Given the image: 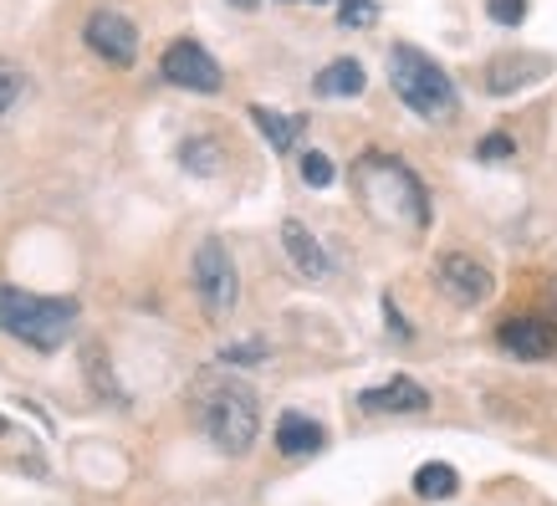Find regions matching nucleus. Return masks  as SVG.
<instances>
[{
  "label": "nucleus",
  "mask_w": 557,
  "mask_h": 506,
  "mask_svg": "<svg viewBox=\"0 0 557 506\" xmlns=\"http://www.w3.org/2000/svg\"><path fill=\"white\" fill-rule=\"evenodd\" d=\"M189 415L205 430V440L225 456H246L256 445V430H261L256 388L231 379V373H200L189 388Z\"/></svg>",
  "instance_id": "f257e3e1"
},
{
  "label": "nucleus",
  "mask_w": 557,
  "mask_h": 506,
  "mask_svg": "<svg viewBox=\"0 0 557 506\" xmlns=\"http://www.w3.org/2000/svg\"><path fill=\"white\" fill-rule=\"evenodd\" d=\"M354 185H358L363 210L379 225H388V231H424L430 225V195H424V185L399 159L369 149L354 164Z\"/></svg>",
  "instance_id": "f03ea898"
},
{
  "label": "nucleus",
  "mask_w": 557,
  "mask_h": 506,
  "mask_svg": "<svg viewBox=\"0 0 557 506\" xmlns=\"http://www.w3.org/2000/svg\"><path fill=\"white\" fill-rule=\"evenodd\" d=\"M77 328V303L72 297H36V292L0 287V333L21 337L26 348H62Z\"/></svg>",
  "instance_id": "7ed1b4c3"
},
{
  "label": "nucleus",
  "mask_w": 557,
  "mask_h": 506,
  "mask_svg": "<svg viewBox=\"0 0 557 506\" xmlns=\"http://www.w3.org/2000/svg\"><path fill=\"white\" fill-rule=\"evenodd\" d=\"M388 83H394V92H399L420 119H450V113H456V87H450L445 67H440L430 51L399 41V47L388 51Z\"/></svg>",
  "instance_id": "20e7f679"
},
{
  "label": "nucleus",
  "mask_w": 557,
  "mask_h": 506,
  "mask_svg": "<svg viewBox=\"0 0 557 506\" xmlns=\"http://www.w3.org/2000/svg\"><path fill=\"white\" fill-rule=\"evenodd\" d=\"M195 292H200L210 318H225L236 307V292H240L236 261H231V251L220 240H200V251H195Z\"/></svg>",
  "instance_id": "39448f33"
},
{
  "label": "nucleus",
  "mask_w": 557,
  "mask_h": 506,
  "mask_svg": "<svg viewBox=\"0 0 557 506\" xmlns=\"http://www.w3.org/2000/svg\"><path fill=\"white\" fill-rule=\"evenodd\" d=\"M159 67H164V77H170L174 87H189V92H220V83H225V77H220V62L200 41H174Z\"/></svg>",
  "instance_id": "423d86ee"
},
{
  "label": "nucleus",
  "mask_w": 557,
  "mask_h": 506,
  "mask_svg": "<svg viewBox=\"0 0 557 506\" xmlns=\"http://www.w3.org/2000/svg\"><path fill=\"white\" fill-rule=\"evenodd\" d=\"M87 47L98 51L102 62H113V67H128L138 57V32L134 21L119 16V11H98V16H87Z\"/></svg>",
  "instance_id": "0eeeda50"
},
{
  "label": "nucleus",
  "mask_w": 557,
  "mask_h": 506,
  "mask_svg": "<svg viewBox=\"0 0 557 506\" xmlns=\"http://www.w3.org/2000/svg\"><path fill=\"white\" fill-rule=\"evenodd\" d=\"M440 292L456 297L460 307H481L491 297V271L481 261H471L466 251L440 256Z\"/></svg>",
  "instance_id": "6e6552de"
},
{
  "label": "nucleus",
  "mask_w": 557,
  "mask_h": 506,
  "mask_svg": "<svg viewBox=\"0 0 557 506\" xmlns=\"http://www.w3.org/2000/svg\"><path fill=\"white\" fill-rule=\"evenodd\" d=\"M496 343H502L507 354L527 358V363H542V358L557 354V322H547V318H511V322H502Z\"/></svg>",
  "instance_id": "1a4fd4ad"
},
{
  "label": "nucleus",
  "mask_w": 557,
  "mask_h": 506,
  "mask_svg": "<svg viewBox=\"0 0 557 506\" xmlns=\"http://www.w3.org/2000/svg\"><path fill=\"white\" fill-rule=\"evenodd\" d=\"M424 405H430V394L414 379H388V384L358 394V409H369V415H414Z\"/></svg>",
  "instance_id": "9d476101"
},
{
  "label": "nucleus",
  "mask_w": 557,
  "mask_h": 506,
  "mask_svg": "<svg viewBox=\"0 0 557 506\" xmlns=\"http://www.w3.org/2000/svg\"><path fill=\"white\" fill-rule=\"evenodd\" d=\"M282 246H287L292 267L302 271L307 282H322V276L333 271V261H327V251H322V246H318V236L307 231L302 220H287V225H282Z\"/></svg>",
  "instance_id": "9b49d317"
},
{
  "label": "nucleus",
  "mask_w": 557,
  "mask_h": 506,
  "mask_svg": "<svg viewBox=\"0 0 557 506\" xmlns=\"http://www.w3.org/2000/svg\"><path fill=\"white\" fill-rule=\"evenodd\" d=\"M276 451H282V456H312V451H322V424L297 415V409H287V415L276 420Z\"/></svg>",
  "instance_id": "f8f14e48"
},
{
  "label": "nucleus",
  "mask_w": 557,
  "mask_h": 506,
  "mask_svg": "<svg viewBox=\"0 0 557 506\" xmlns=\"http://www.w3.org/2000/svg\"><path fill=\"white\" fill-rule=\"evenodd\" d=\"M318 98H358L363 92V67H358L354 57H338L333 67L318 72Z\"/></svg>",
  "instance_id": "ddd939ff"
},
{
  "label": "nucleus",
  "mask_w": 557,
  "mask_h": 506,
  "mask_svg": "<svg viewBox=\"0 0 557 506\" xmlns=\"http://www.w3.org/2000/svg\"><path fill=\"white\" fill-rule=\"evenodd\" d=\"M256 128L271 138V149L276 153H292L297 149V138H302V119H287V113H276V108H251Z\"/></svg>",
  "instance_id": "4468645a"
},
{
  "label": "nucleus",
  "mask_w": 557,
  "mask_h": 506,
  "mask_svg": "<svg viewBox=\"0 0 557 506\" xmlns=\"http://www.w3.org/2000/svg\"><path fill=\"white\" fill-rule=\"evenodd\" d=\"M456 486H460V476L445 460H430V466L414 471V491H420L424 502H445V496H456Z\"/></svg>",
  "instance_id": "2eb2a0df"
},
{
  "label": "nucleus",
  "mask_w": 557,
  "mask_h": 506,
  "mask_svg": "<svg viewBox=\"0 0 557 506\" xmlns=\"http://www.w3.org/2000/svg\"><path fill=\"white\" fill-rule=\"evenodd\" d=\"M21 98V72H16V62H5L0 57V119L11 113V102Z\"/></svg>",
  "instance_id": "dca6fc26"
},
{
  "label": "nucleus",
  "mask_w": 557,
  "mask_h": 506,
  "mask_svg": "<svg viewBox=\"0 0 557 506\" xmlns=\"http://www.w3.org/2000/svg\"><path fill=\"white\" fill-rule=\"evenodd\" d=\"M302 180H307L312 189H327V185H333V164H327L322 153L307 149V153H302Z\"/></svg>",
  "instance_id": "f3484780"
},
{
  "label": "nucleus",
  "mask_w": 557,
  "mask_h": 506,
  "mask_svg": "<svg viewBox=\"0 0 557 506\" xmlns=\"http://www.w3.org/2000/svg\"><path fill=\"white\" fill-rule=\"evenodd\" d=\"M486 16L496 21V26H517V21L527 16V0H486Z\"/></svg>",
  "instance_id": "a211bd4d"
},
{
  "label": "nucleus",
  "mask_w": 557,
  "mask_h": 506,
  "mask_svg": "<svg viewBox=\"0 0 557 506\" xmlns=\"http://www.w3.org/2000/svg\"><path fill=\"white\" fill-rule=\"evenodd\" d=\"M205 153H215V144H205V138H189L185 144V164L195 174H215V159H205Z\"/></svg>",
  "instance_id": "6ab92c4d"
},
{
  "label": "nucleus",
  "mask_w": 557,
  "mask_h": 506,
  "mask_svg": "<svg viewBox=\"0 0 557 506\" xmlns=\"http://www.w3.org/2000/svg\"><path fill=\"white\" fill-rule=\"evenodd\" d=\"M475 153L496 164V159H511V153H517V144H511L507 134H486V138H481V149H475Z\"/></svg>",
  "instance_id": "aec40b11"
},
{
  "label": "nucleus",
  "mask_w": 557,
  "mask_h": 506,
  "mask_svg": "<svg viewBox=\"0 0 557 506\" xmlns=\"http://www.w3.org/2000/svg\"><path fill=\"white\" fill-rule=\"evenodd\" d=\"M225 363H261V358H267V348H261V343H236V348H225Z\"/></svg>",
  "instance_id": "412c9836"
},
{
  "label": "nucleus",
  "mask_w": 557,
  "mask_h": 506,
  "mask_svg": "<svg viewBox=\"0 0 557 506\" xmlns=\"http://www.w3.org/2000/svg\"><path fill=\"white\" fill-rule=\"evenodd\" d=\"M231 5H240V11H251V5H256V0H231Z\"/></svg>",
  "instance_id": "4be33fe9"
},
{
  "label": "nucleus",
  "mask_w": 557,
  "mask_h": 506,
  "mask_svg": "<svg viewBox=\"0 0 557 506\" xmlns=\"http://www.w3.org/2000/svg\"><path fill=\"white\" fill-rule=\"evenodd\" d=\"M0 435H5V420H0Z\"/></svg>",
  "instance_id": "5701e85b"
}]
</instances>
